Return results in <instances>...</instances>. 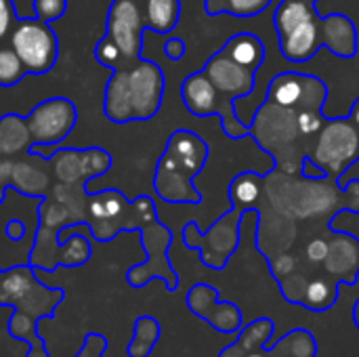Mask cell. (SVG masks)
I'll return each instance as SVG.
<instances>
[{"label": "cell", "instance_id": "obj_16", "mask_svg": "<svg viewBox=\"0 0 359 357\" xmlns=\"http://www.w3.org/2000/svg\"><path fill=\"white\" fill-rule=\"evenodd\" d=\"M204 72L212 80V84L217 86L221 97L233 105H236V99H246L255 90V84H257V72L255 69L238 65L236 61L225 57L221 50L215 53L206 61Z\"/></svg>", "mask_w": 359, "mask_h": 357}, {"label": "cell", "instance_id": "obj_25", "mask_svg": "<svg viewBox=\"0 0 359 357\" xmlns=\"http://www.w3.org/2000/svg\"><path fill=\"white\" fill-rule=\"evenodd\" d=\"M160 341V322L151 316H139L135 320V332L126 347L128 357H149Z\"/></svg>", "mask_w": 359, "mask_h": 357}, {"label": "cell", "instance_id": "obj_38", "mask_svg": "<svg viewBox=\"0 0 359 357\" xmlns=\"http://www.w3.org/2000/svg\"><path fill=\"white\" fill-rule=\"evenodd\" d=\"M349 118H351L355 124H359V99H355V101H353V105H351V112H349Z\"/></svg>", "mask_w": 359, "mask_h": 357}, {"label": "cell", "instance_id": "obj_6", "mask_svg": "<svg viewBox=\"0 0 359 357\" xmlns=\"http://www.w3.org/2000/svg\"><path fill=\"white\" fill-rule=\"evenodd\" d=\"M141 246L145 250V261L126 271V282L133 288H143L149 280L160 278L170 292L179 288V276L168 259V248L172 244V231L160 223L158 217L143 223L139 229Z\"/></svg>", "mask_w": 359, "mask_h": 357}, {"label": "cell", "instance_id": "obj_26", "mask_svg": "<svg viewBox=\"0 0 359 357\" xmlns=\"http://www.w3.org/2000/svg\"><path fill=\"white\" fill-rule=\"evenodd\" d=\"M273 0H204V11L215 15H231V17H255L271 6Z\"/></svg>", "mask_w": 359, "mask_h": 357}, {"label": "cell", "instance_id": "obj_27", "mask_svg": "<svg viewBox=\"0 0 359 357\" xmlns=\"http://www.w3.org/2000/svg\"><path fill=\"white\" fill-rule=\"evenodd\" d=\"M339 282H328V280H313L305 288L303 297V307L313 309V311H326L337 303L339 297Z\"/></svg>", "mask_w": 359, "mask_h": 357}, {"label": "cell", "instance_id": "obj_30", "mask_svg": "<svg viewBox=\"0 0 359 357\" xmlns=\"http://www.w3.org/2000/svg\"><path fill=\"white\" fill-rule=\"evenodd\" d=\"M322 109H303L297 114V122H299V130L303 137H311L318 135L326 122V118L320 114Z\"/></svg>", "mask_w": 359, "mask_h": 357}, {"label": "cell", "instance_id": "obj_35", "mask_svg": "<svg viewBox=\"0 0 359 357\" xmlns=\"http://www.w3.org/2000/svg\"><path fill=\"white\" fill-rule=\"evenodd\" d=\"M307 257L309 261L313 263H324L326 257H328V242L322 240V238H316L307 244Z\"/></svg>", "mask_w": 359, "mask_h": 357}, {"label": "cell", "instance_id": "obj_4", "mask_svg": "<svg viewBox=\"0 0 359 357\" xmlns=\"http://www.w3.org/2000/svg\"><path fill=\"white\" fill-rule=\"evenodd\" d=\"M246 213H250L246 206L231 204V210L221 215L204 234L194 221H189L183 227L185 246L191 250H200V259L206 267L217 271L223 269L240 244V221Z\"/></svg>", "mask_w": 359, "mask_h": 357}, {"label": "cell", "instance_id": "obj_29", "mask_svg": "<svg viewBox=\"0 0 359 357\" xmlns=\"http://www.w3.org/2000/svg\"><path fill=\"white\" fill-rule=\"evenodd\" d=\"M67 11V0H34V17L53 23Z\"/></svg>", "mask_w": 359, "mask_h": 357}, {"label": "cell", "instance_id": "obj_28", "mask_svg": "<svg viewBox=\"0 0 359 357\" xmlns=\"http://www.w3.org/2000/svg\"><path fill=\"white\" fill-rule=\"evenodd\" d=\"M25 74H27V69L21 63L19 55L11 46L0 48V86L11 88V86L19 84Z\"/></svg>", "mask_w": 359, "mask_h": 357}, {"label": "cell", "instance_id": "obj_5", "mask_svg": "<svg viewBox=\"0 0 359 357\" xmlns=\"http://www.w3.org/2000/svg\"><path fill=\"white\" fill-rule=\"evenodd\" d=\"M309 158L332 179H341L359 160V124L347 118H326Z\"/></svg>", "mask_w": 359, "mask_h": 357}, {"label": "cell", "instance_id": "obj_21", "mask_svg": "<svg viewBox=\"0 0 359 357\" xmlns=\"http://www.w3.org/2000/svg\"><path fill=\"white\" fill-rule=\"evenodd\" d=\"M6 330L13 339L27 343L29 349H27L25 357H50L42 337L38 335V320L34 316L19 311V309H13L8 324H6Z\"/></svg>", "mask_w": 359, "mask_h": 357}, {"label": "cell", "instance_id": "obj_33", "mask_svg": "<svg viewBox=\"0 0 359 357\" xmlns=\"http://www.w3.org/2000/svg\"><path fill=\"white\" fill-rule=\"evenodd\" d=\"M294 267H297V259H294V257H290V255H280V257L271 263V274H273L278 280H282V278H288V276L294 271Z\"/></svg>", "mask_w": 359, "mask_h": 357}, {"label": "cell", "instance_id": "obj_24", "mask_svg": "<svg viewBox=\"0 0 359 357\" xmlns=\"http://www.w3.org/2000/svg\"><path fill=\"white\" fill-rule=\"evenodd\" d=\"M263 187V175H257L252 170L240 173L229 183V200L231 204H242L250 213H259V196Z\"/></svg>", "mask_w": 359, "mask_h": 357}, {"label": "cell", "instance_id": "obj_1", "mask_svg": "<svg viewBox=\"0 0 359 357\" xmlns=\"http://www.w3.org/2000/svg\"><path fill=\"white\" fill-rule=\"evenodd\" d=\"M273 27L284 59L292 63L309 61L320 46L343 59L358 53V27L343 15L322 17L313 0H280L273 13Z\"/></svg>", "mask_w": 359, "mask_h": 357}, {"label": "cell", "instance_id": "obj_3", "mask_svg": "<svg viewBox=\"0 0 359 357\" xmlns=\"http://www.w3.org/2000/svg\"><path fill=\"white\" fill-rule=\"evenodd\" d=\"M208 145L194 130H175L156 164L154 191L170 204H200L202 194L196 189L194 179L208 162Z\"/></svg>", "mask_w": 359, "mask_h": 357}, {"label": "cell", "instance_id": "obj_2", "mask_svg": "<svg viewBox=\"0 0 359 357\" xmlns=\"http://www.w3.org/2000/svg\"><path fill=\"white\" fill-rule=\"evenodd\" d=\"M164 97V74L156 61L137 59L111 69L105 84L103 114L114 124L151 120Z\"/></svg>", "mask_w": 359, "mask_h": 357}, {"label": "cell", "instance_id": "obj_22", "mask_svg": "<svg viewBox=\"0 0 359 357\" xmlns=\"http://www.w3.org/2000/svg\"><path fill=\"white\" fill-rule=\"evenodd\" d=\"M263 357H316L318 345L311 332L299 328L284 335L276 345H267Z\"/></svg>", "mask_w": 359, "mask_h": 357}, {"label": "cell", "instance_id": "obj_19", "mask_svg": "<svg viewBox=\"0 0 359 357\" xmlns=\"http://www.w3.org/2000/svg\"><path fill=\"white\" fill-rule=\"evenodd\" d=\"M273 328L276 326L269 318H259V320L250 322L248 326L242 328L236 343L225 347L219 357H244L248 353H255L261 347H267V343L273 335Z\"/></svg>", "mask_w": 359, "mask_h": 357}, {"label": "cell", "instance_id": "obj_31", "mask_svg": "<svg viewBox=\"0 0 359 357\" xmlns=\"http://www.w3.org/2000/svg\"><path fill=\"white\" fill-rule=\"evenodd\" d=\"M107 351V339L99 332H88L82 347L74 357H103Z\"/></svg>", "mask_w": 359, "mask_h": 357}, {"label": "cell", "instance_id": "obj_12", "mask_svg": "<svg viewBox=\"0 0 359 357\" xmlns=\"http://www.w3.org/2000/svg\"><path fill=\"white\" fill-rule=\"evenodd\" d=\"M48 160L57 181L65 187H84L90 179L101 177L111 168V156L103 147L57 149Z\"/></svg>", "mask_w": 359, "mask_h": 357}, {"label": "cell", "instance_id": "obj_42", "mask_svg": "<svg viewBox=\"0 0 359 357\" xmlns=\"http://www.w3.org/2000/svg\"><path fill=\"white\" fill-rule=\"evenodd\" d=\"M313 2H316V0H313Z\"/></svg>", "mask_w": 359, "mask_h": 357}, {"label": "cell", "instance_id": "obj_40", "mask_svg": "<svg viewBox=\"0 0 359 357\" xmlns=\"http://www.w3.org/2000/svg\"><path fill=\"white\" fill-rule=\"evenodd\" d=\"M6 194H8V185H2V183H0V204L4 202V196H6Z\"/></svg>", "mask_w": 359, "mask_h": 357}, {"label": "cell", "instance_id": "obj_8", "mask_svg": "<svg viewBox=\"0 0 359 357\" xmlns=\"http://www.w3.org/2000/svg\"><path fill=\"white\" fill-rule=\"evenodd\" d=\"M181 99L185 103V109L198 118H208V116H219L221 126L229 139H242L248 135L250 126L240 120L236 114V105L227 103L212 80L206 76L204 69L189 74L183 84H181Z\"/></svg>", "mask_w": 359, "mask_h": 357}, {"label": "cell", "instance_id": "obj_10", "mask_svg": "<svg viewBox=\"0 0 359 357\" xmlns=\"http://www.w3.org/2000/svg\"><path fill=\"white\" fill-rule=\"evenodd\" d=\"M328 99L326 84L309 74L301 72H282L271 78L267 86L265 101H271L280 107L303 112V109H322Z\"/></svg>", "mask_w": 359, "mask_h": 357}, {"label": "cell", "instance_id": "obj_11", "mask_svg": "<svg viewBox=\"0 0 359 357\" xmlns=\"http://www.w3.org/2000/svg\"><path fill=\"white\" fill-rule=\"evenodd\" d=\"M78 109L67 97H50L40 101L25 116L32 145H57L61 143L76 126Z\"/></svg>", "mask_w": 359, "mask_h": 357}, {"label": "cell", "instance_id": "obj_7", "mask_svg": "<svg viewBox=\"0 0 359 357\" xmlns=\"http://www.w3.org/2000/svg\"><path fill=\"white\" fill-rule=\"evenodd\" d=\"M11 48L19 55L27 74H48L59 57V40L50 23L38 17H19L8 34Z\"/></svg>", "mask_w": 359, "mask_h": 357}, {"label": "cell", "instance_id": "obj_23", "mask_svg": "<svg viewBox=\"0 0 359 357\" xmlns=\"http://www.w3.org/2000/svg\"><path fill=\"white\" fill-rule=\"evenodd\" d=\"M181 17V0H145V25L156 34H168Z\"/></svg>", "mask_w": 359, "mask_h": 357}, {"label": "cell", "instance_id": "obj_15", "mask_svg": "<svg viewBox=\"0 0 359 357\" xmlns=\"http://www.w3.org/2000/svg\"><path fill=\"white\" fill-rule=\"evenodd\" d=\"M187 307L194 316L208 322L221 335H236L242 326V311L238 305L221 301L219 290L208 284H196L187 292Z\"/></svg>", "mask_w": 359, "mask_h": 357}, {"label": "cell", "instance_id": "obj_14", "mask_svg": "<svg viewBox=\"0 0 359 357\" xmlns=\"http://www.w3.org/2000/svg\"><path fill=\"white\" fill-rule=\"evenodd\" d=\"M248 135H252L255 141L276 158L278 149L286 147L290 141H294L297 135H301L297 112L280 107L271 101H263L261 109L255 114V120L250 122Z\"/></svg>", "mask_w": 359, "mask_h": 357}, {"label": "cell", "instance_id": "obj_39", "mask_svg": "<svg viewBox=\"0 0 359 357\" xmlns=\"http://www.w3.org/2000/svg\"><path fill=\"white\" fill-rule=\"evenodd\" d=\"M353 324H355V328L359 330V301L353 305Z\"/></svg>", "mask_w": 359, "mask_h": 357}, {"label": "cell", "instance_id": "obj_41", "mask_svg": "<svg viewBox=\"0 0 359 357\" xmlns=\"http://www.w3.org/2000/svg\"><path fill=\"white\" fill-rule=\"evenodd\" d=\"M0 164H2V162H0ZM2 185H4V183H2Z\"/></svg>", "mask_w": 359, "mask_h": 357}, {"label": "cell", "instance_id": "obj_13", "mask_svg": "<svg viewBox=\"0 0 359 357\" xmlns=\"http://www.w3.org/2000/svg\"><path fill=\"white\" fill-rule=\"evenodd\" d=\"M130 200L118 189H103L99 194L86 191L84 225L97 242H109L122 231L124 215Z\"/></svg>", "mask_w": 359, "mask_h": 357}, {"label": "cell", "instance_id": "obj_20", "mask_svg": "<svg viewBox=\"0 0 359 357\" xmlns=\"http://www.w3.org/2000/svg\"><path fill=\"white\" fill-rule=\"evenodd\" d=\"M32 147V135L25 122V116L4 114L0 118V156H17L27 154Z\"/></svg>", "mask_w": 359, "mask_h": 357}, {"label": "cell", "instance_id": "obj_36", "mask_svg": "<svg viewBox=\"0 0 359 357\" xmlns=\"http://www.w3.org/2000/svg\"><path fill=\"white\" fill-rule=\"evenodd\" d=\"M25 223L23 221H19V219H11V221H6V225H4V234H6V238L11 240V242H21L23 238H25Z\"/></svg>", "mask_w": 359, "mask_h": 357}, {"label": "cell", "instance_id": "obj_37", "mask_svg": "<svg viewBox=\"0 0 359 357\" xmlns=\"http://www.w3.org/2000/svg\"><path fill=\"white\" fill-rule=\"evenodd\" d=\"M301 173L307 177V179H324V177H328L309 156H305L303 158V162H301Z\"/></svg>", "mask_w": 359, "mask_h": 357}, {"label": "cell", "instance_id": "obj_34", "mask_svg": "<svg viewBox=\"0 0 359 357\" xmlns=\"http://www.w3.org/2000/svg\"><path fill=\"white\" fill-rule=\"evenodd\" d=\"M185 53H187V44H185L183 38L172 36V38H168V40L164 42V55H166L168 59L179 61V59H183Z\"/></svg>", "mask_w": 359, "mask_h": 357}, {"label": "cell", "instance_id": "obj_17", "mask_svg": "<svg viewBox=\"0 0 359 357\" xmlns=\"http://www.w3.org/2000/svg\"><path fill=\"white\" fill-rule=\"evenodd\" d=\"M324 265L339 284L353 286L359 276V240L349 234H341L334 242H328V257Z\"/></svg>", "mask_w": 359, "mask_h": 357}, {"label": "cell", "instance_id": "obj_18", "mask_svg": "<svg viewBox=\"0 0 359 357\" xmlns=\"http://www.w3.org/2000/svg\"><path fill=\"white\" fill-rule=\"evenodd\" d=\"M221 53L229 57L231 61H236L238 65L255 69V72H259V67L265 61V44L261 42V38H257L250 32H240L231 36L221 48Z\"/></svg>", "mask_w": 359, "mask_h": 357}, {"label": "cell", "instance_id": "obj_9", "mask_svg": "<svg viewBox=\"0 0 359 357\" xmlns=\"http://www.w3.org/2000/svg\"><path fill=\"white\" fill-rule=\"evenodd\" d=\"M145 29V0H111L103 38L118 48L122 65L141 59Z\"/></svg>", "mask_w": 359, "mask_h": 357}, {"label": "cell", "instance_id": "obj_32", "mask_svg": "<svg viewBox=\"0 0 359 357\" xmlns=\"http://www.w3.org/2000/svg\"><path fill=\"white\" fill-rule=\"evenodd\" d=\"M17 21H19V15H17L13 0H0V40H4L11 34Z\"/></svg>", "mask_w": 359, "mask_h": 357}]
</instances>
